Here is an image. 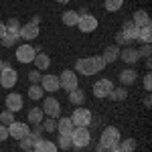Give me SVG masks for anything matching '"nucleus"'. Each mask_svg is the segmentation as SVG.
<instances>
[{
	"instance_id": "nucleus-21",
	"label": "nucleus",
	"mask_w": 152,
	"mask_h": 152,
	"mask_svg": "<svg viewBox=\"0 0 152 152\" xmlns=\"http://www.w3.org/2000/svg\"><path fill=\"white\" fill-rule=\"evenodd\" d=\"M132 23L136 24L138 28H142V26H150V16H148V12H146V10H136V12H134Z\"/></svg>"
},
{
	"instance_id": "nucleus-38",
	"label": "nucleus",
	"mask_w": 152,
	"mask_h": 152,
	"mask_svg": "<svg viewBox=\"0 0 152 152\" xmlns=\"http://www.w3.org/2000/svg\"><path fill=\"white\" fill-rule=\"evenodd\" d=\"M31 136H33V140H41L43 138V126L39 124V126H35V130H31Z\"/></svg>"
},
{
	"instance_id": "nucleus-17",
	"label": "nucleus",
	"mask_w": 152,
	"mask_h": 152,
	"mask_svg": "<svg viewBox=\"0 0 152 152\" xmlns=\"http://www.w3.org/2000/svg\"><path fill=\"white\" fill-rule=\"evenodd\" d=\"M102 59L105 61V65L107 63H116L118 59H120V49L116 45H110V47L104 49V53H102Z\"/></svg>"
},
{
	"instance_id": "nucleus-3",
	"label": "nucleus",
	"mask_w": 152,
	"mask_h": 152,
	"mask_svg": "<svg viewBox=\"0 0 152 152\" xmlns=\"http://www.w3.org/2000/svg\"><path fill=\"white\" fill-rule=\"evenodd\" d=\"M71 122H73V126H85L87 128L94 122V114H91V110H87L83 105H77L73 110V114H71Z\"/></svg>"
},
{
	"instance_id": "nucleus-31",
	"label": "nucleus",
	"mask_w": 152,
	"mask_h": 152,
	"mask_svg": "<svg viewBox=\"0 0 152 152\" xmlns=\"http://www.w3.org/2000/svg\"><path fill=\"white\" fill-rule=\"evenodd\" d=\"M104 6L107 12H118L124 6V0H104Z\"/></svg>"
},
{
	"instance_id": "nucleus-27",
	"label": "nucleus",
	"mask_w": 152,
	"mask_h": 152,
	"mask_svg": "<svg viewBox=\"0 0 152 152\" xmlns=\"http://www.w3.org/2000/svg\"><path fill=\"white\" fill-rule=\"evenodd\" d=\"M136 41H140L142 45H150V41H152V28L150 26L138 28V39H136Z\"/></svg>"
},
{
	"instance_id": "nucleus-36",
	"label": "nucleus",
	"mask_w": 152,
	"mask_h": 152,
	"mask_svg": "<svg viewBox=\"0 0 152 152\" xmlns=\"http://www.w3.org/2000/svg\"><path fill=\"white\" fill-rule=\"evenodd\" d=\"M18 41H20V39H16V37H12V35H4L2 39H0L2 47H14V45H16Z\"/></svg>"
},
{
	"instance_id": "nucleus-20",
	"label": "nucleus",
	"mask_w": 152,
	"mask_h": 152,
	"mask_svg": "<svg viewBox=\"0 0 152 152\" xmlns=\"http://www.w3.org/2000/svg\"><path fill=\"white\" fill-rule=\"evenodd\" d=\"M43 107H31L28 110V114H26V120H28V124H33V126H39L41 122H43Z\"/></svg>"
},
{
	"instance_id": "nucleus-45",
	"label": "nucleus",
	"mask_w": 152,
	"mask_h": 152,
	"mask_svg": "<svg viewBox=\"0 0 152 152\" xmlns=\"http://www.w3.org/2000/svg\"><path fill=\"white\" fill-rule=\"evenodd\" d=\"M107 152H124V150H122V148H120V144H118V146H114V148H110Z\"/></svg>"
},
{
	"instance_id": "nucleus-46",
	"label": "nucleus",
	"mask_w": 152,
	"mask_h": 152,
	"mask_svg": "<svg viewBox=\"0 0 152 152\" xmlns=\"http://www.w3.org/2000/svg\"><path fill=\"white\" fill-rule=\"evenodd\" d=\"M144 65H146V69H150V65H152V63H150V57L144 59Z\"/></svg>"
},
{
	"instance_id": "nucleus-37",
	"label": "nucleus",
	"mask_w": 152,
	"mask_h": 152,
	"mask_svg": "<svg viewBox=\"0 0 152 152\" xmlns=\"http://www.w3.org/2000/svg\"><path fill=\"white\" fill-rule=\"evenodd\" d=\"M138 51V57H144V59H148L150 57V51H152V47L150 45H142L140 49H136Z\"/></svg>"
},
{
	"instance_id": "nucleus-42",
	"label": "nucleus",
	"mask_w": 152,
	"mask_h": 152,
	"mask_svg": "<svg viewBox=\"0 0 152 152\" xmlns=\"http://www.w3.org/2000/svg\"><path fill=\"white\" fill-rule=\"evenodd\" d=\"M150 87H152V75H150V73H146V75H144V89L150 91Z\"/></svg>"
},
{
	"instance_id": "nucleus-35",
	"label": "nucleus",
	"mask_w": 152,
	"mask_h": 152,
	"mask_svg": "<svg viewBox=\"0 0 152 152\" xmlns=\"http://www.w3.org/2000/svg\"><path fill=\"white\" fill-rule=\"evenodd\" d=\"M120 148L124 152H134L136 150V140L134 138H126L124 142H120Z\"/></svg>"
},
{
	"instance_id": "nucleus-26",
	"label": "nucleus",
	"mask_w": 152,
	"mask_h": 152,
	"mask_svg": "<svg viewBox=\"0 0 152 152\" xmlns=\"http://www.w3.org/2000/svg\"><path fill=\"white\" fill-rule=\"evenodd\" d=\"M73 122H71V118H59V122H57V130H59V134H71L73 132Z\"/></svg>"
},
{
	"instance_id": "nucleus-24",
	"label": "nucleus",
	"mask_w": 152,
	"mask_h": 152,
	"mask_svg": "<svg viewBox=\"0 0 152 152\" xmlns=\"http://www.w3.org/2000/svg\"><path fill=\"white\" fill-rule=\"evenodd\" d=\"M4 24H6V35H12V37H16V39H20L18 37V33H20V20L18 18H8Z\"/></svg>"
},
{
	"instance_id": "nucleus-49",
	"label": "nucleus",
	"mask_w": 152,
	"mask_h": 152,
	"mask_svg": "<svg viewBox=\"0 0 152 152\" xmlns=\"http://www.w3.org/2000/svg\"><path fill=\"white\" fill-rule=\"evenodd\" d=\"M59 4H67V2H69V0H57Z\"/></svg>"
},
{
	"instance_id": "nucleus-51",
	"label": "nucleus",
	"mask_w": 152,
	"mask_h": 152,
	"mask_svg": "<svg viewBox=\"0 0 152 152\" xmlns=\"http://www.w3.org/2000/svg\"><path fill=\"white\" fill-rule=\"evenodd\" d=\"M23 152H35V150H23Z\"/></svg>"
},
{
	"instance_id": "nucleus-18",
	"label": "nucleus",
	"mask_w": 152,
	"mask_h": 152,
	"mask_svg": "<svg viewBox=\"0 0 152 152\" xmlns=\"http://www.w3.org/2000/svg\"><path fill=\"white\" fill-rule=\"evenodd\" d=\"M122 33H124V37L132 43V41H136V39H138V26L132 23V20H126V23L122 24Z\"/></svg>"
},
{
	"instance_id": "nucleus-19",
	"label": "nucleus",
	"mask_w": 152,
	"mask_h": 152,
	"mask_svg": "<svg viewBox=\"0 0 152 152\" xmlns=\"http://www.w3.org/2000/svg\"><path fill=\"white\" fill-rule=\"evenodd\" d=\"M136 79H138V73H136V69H124L122 73H120V83L126 87V85H132V83H136Z\"/></svg>"
},
{
	"instance_id": "nucleus-10",
	"label": "nucleus",
	"mask_w": 152,
	"mask_h": 152,
	"mask_svg": "<svg viewBox=\"0 0 152 152\" xmlns=\"http://www.w3.org/2000/svg\"><path fill=\"white\" fill-rule=\"evenodd\" d=\"M112 89H114V83H112V79H99V81L94 83V89H91V91H94L95 97L104 99V97H110Z\"/></svg>"
},
{
	"instance_id": "nucleus-30",
	"label": "nucleus",
	"mask_w": 152,
	"mask_h": 152,
	"mask_svg": "<svg viewBox=\"0 0 152 152\" xmlns=\"http://www.w3.org/2000/svg\"><path fill=\"white\" fill-rule=\"evenodd\" d=\"M28 97L31 99H43V87H41V83H33L31 87H28Z\"/></svg>"
},
{
	"instance_id": "nucleus-15",
	"label": "nucleus",
	"mask_w": 152,
	"mask_h": 152,
	"mask_svg": "<svg viewBox=\"0 0 152 152\" xmlns=\"http://www.w3.org/2000/svg\"><path fill=\"white\" fill-rule=\"evenodd\" d=\"M120 59H122L124 63H128V65H136V63L140 61L138 51H136L134 47H124L122 51H120Z\"/></svg>"
},
{
	"instance_id": "nucleus-43",
	"label": "nucleus",
	"mask_w": 152,
	"mask_h": 152,
	"mask_svg": "<svg viewBox=\"0 0 152 152\" xmlns=\"http://www.w3.org/2000/svg\"><path fill=\"white\" fill-rule=\"evenodd\" d=\"M4 35H6V24H4V23H0V39H2Z\"/></svg>"
},
{
	"instance_id": "nucleus-14",
	"label": "nucleus",
	"mask_w": 152,
	"mask_h": 152,
	"mask_svg": "<svg viewBox=\"0 0 152 152\" xmlns=\"http://www.w3.org/2000/svg\"><path fill=\"white\" fill-rule=\"evenodd\" d=\"M41 87H43V91H47V94H55L59 91V75H45V77H41Z\"/></svg>"
},
{
	"instance_id": "nucleus-40",
	"label": "nucleus",
	"mask_w": 152,
	"mask_h": 152,
	"mask_svg": "<svg viewBox=\"0 0 152 152\" xmlns=\"http://www.w3.org/2000/svg\"><path fill=\"white\" fill-rule=\"evenodd\" d=\"M116 43H118V45H130V41L124 37V33H122V31L116 35Z\"/></svg>"
},
{
	"instance_id": "nucleus-34",
	"label": "nucleus",
	"mask_w": 152,
	"mask_h": 152,
	"mask_svg": "<svg viewBox=\"0 0 152 152\" xmlns=\"http://www.w3.org/2000/svg\"><path fill=\"white\" fill-rule=\"evenodd\" d=\"M18 146L23 148V150H33V146H35V140H33V136L28 134V136H24L18 140Z\"/></svg>"
},
{
	"instance_id": "nucleus-44",
	"label": "nucleus",
	"mask_w": 152,
	"mask_h": 152,
	"mask_svg": "<svg viewBox=\"0 0 152 152\" xmlns=\"http://www.w3.org/2000/svg\"><path fill=\"white\" fill-rule=\"evenodd\" d=\"M144 105H146V107H150V105H152V99H150V95H146V99H144Z\"/></svg>"
},
{
	"instance_id": "nucleus-11",
	"label": "nucleus",
	"mask_w": 152,
	"mask_h": 152,
	"mask_svg": "<svg viewBox=\"0 0 152 152\" xmlns=\"http://www.w3.org/2000/svg\"><path fill=\"white\" fill-rule=\"evenodd\" d=\"M35 55H37V51H35V47L33 45H18L16 47V61L18 63H33V59H35Z\"/></svg>"
},
{
	"instance_id": "nucleus-50",
	"label": "nucleus",
	"mask_w": 152,
	"mask_h": 152,
	"mask_svg": "<svg viewBox=\"0 0 152 152\" xmlns=\"http://www.w3.org/2000/svg\"><path fill=\"white\" fill-rule=\"evenodd\" d=\"M2 67H4V61H2V59H0V69H2Z\"/></svg>"
},
{
	"instance_id": "nucleus-32",
	"label": "nucleus",
	"mask_w": 152,
	"mask_h": 152,
	"mask_svg": "<svg viewBox=\"0 0 152 152\" xmlns=\"http://www.w3.org/2000/svg\"><path fill=\"white\" fill-rule=\"evenodd\" d=\"M12 122H14V114H12L10 110L0 112V124H2V126H10Z\"/></svg>"
},
{
	"instance_id": "nucleus-48",
	"label": "nucleus",
	"mask_w": 152,
	"mask_h": 152,
	"mask_svg": "<svg viewBox=\"0 0 152 152\" xmlns=\"http://www.w3.org/2000/svg\"><path fill=\"white\" fill-rule=\"evenodd\" d=\"M97 152H107V150H105V148H102V146L97 144Z\"/></svg>"
},
{
	"instance_id": "nucleus-2",
	"label": "nucleus",
	"mask_w": 152,
	"mask_h": 152,
	"mask_svg": "<svg viewBox=\"0 0 152 152\" xmlns=\"http://www.w3.org/2000/svg\"><path fill=\"white\" fill-rule=\"evenodd\" d=\"M122 142V136H120V130L114 128V126H107L104 128L102 132V136H99V146L105 148V150H110V148H114Z\"/></svg>"
},
{
	"instance_id": "nucleus-16",
	"label": "nucleus",
	"mask_w": 152,
	"mask_h": 152,
	"mask_svg": "<svg viewBox=\"0 0 152 152\" xmlns=\"http://www.w3.org/2000/svg\"><path fill=\"white\" fill-rule=\"evenodd\" d=\"M33 150H35V152H57L59 148H57V144H55V142L47 140V138H41V140L35 142Z\"/></svg>"
},
{
	"instance_id": "nucleus-6",
	"label": "nucleus",
	"mask_w": 152,
	"mask_h": 152,
	"mask_svg": "<svg viewBox=\"0 0 152 152\" xmlns=\"http://www.w3.org/2000/svg\"><path fill=\"white\" fill-rule=\"evenodd\" d=\"M59 85H61V89H65L67 94L73 91L75 87H79V81H77V73L71 69H65L61 75H59Z\"/></svg>"
},
{
	"instance_id": "nucleus-1",
	"label": "nucleus",
	"mask_w": 152,
	"mask_h": 152,
	"mask_svg": "<svg viewBox=\"0 0 152 152\" xmlns=\"http://www.w3.org/2000/svg\"><path fill=\"white\" fill-rule=\"evenodd\" d=\"M105 69V61L102 59V55H94V57H85V59H79L75 63V73L79 75H85V77H91L95 73Z\"/></svg>"
},
{
	"instance_id": "nucleus-8",
	"label": "nucleus",
	"mask_w": 152,
	"mask_h": 152,
	"mask_svg": "<svg viewBox=\"0 0 152 152\" xmlns=\"http://www.w3.org/2000/svg\"><path fill=\"white\" fill-rule=\"evenodd\" d=\"M77 28H79L81 33H94L95 28H97V18H95L94 14H87V12H83V14H79Z\"/></svg>"
},
{
	"instance_id": "nucleus-29",
	"label": "nucleus",
	"mask_w": 152,
	"mask_h": 152,
	"mask_svg": "<svg viewBox=\"0 0 152 152\" xmlns=\"http://www.w3.org/2000/svg\"><path fill=\"white\" fill-rule=\"evenodd\" d=\"M59 144L57 148H61V150H69V148H73V140H71V134H59Z\"/></svg>"
},
{
	"instance_id": "nucleus-28",
	"label": "nucleus",
	"mask_w": 152,
	"mask_h": 152,
	"mask_svg": "<svg viewBox=\"0 0 152 152\" xmlns=\"http://www.w3.org/2000/svg\"><path fill=\"white\" fill-rule=\"evenodd\" d=\"M110 99H114V102H124V99H128V89L122 85V87H114L112 89V94H110Z\"/></svg>"
},
{
	"instance_id": "nucleus-25",
	"label": "nucleus",
	"mask_w": 152,
	"mask_h": 152,
	"mask_svg": "<svg viewBox=\"0 0 152 152\" xmlns=\"http://www.w3.org/2000/svg\"><path fill=\"white\" fill-rule=\"evenodd\" d=\"M61 20L65 26H77V20H79V12L75 10H65L63 12V16H61Z\"/></svg>"
},
{
	"instance_id": "nucleus-7",
	"label": "nucleus",
	"mask_w": 152,
	"mask_h": 152,
	"mask_svg": "<svg viewBox=\"0 0 152 152\" xmlns=\"http://www.w3.org/2000/svg\"><path fill=\"white\" fill-rule=\"evenodd\" d=\"M43 114L49 118H59L61 116V102L57 97H53V95L45 97L43 99Z\"/></svg>"
},
{
	"instance_id": "nucleus-12",
	"label": "nucleus",
	"mask_w": 152,
	"mask_h": 152,
	"mask_svg": "<svg viewBox=\"0 0 152 152\" xmlns=\"http://www.w3.org/2000/svg\"><path fill=\"white\" fill-rule=\"evenodd\" d=\"M39 24L35 23H26V24H20V33H18V37H20V41H35L37 37H39Z\"/></svg>"
},
{
	"instance_id": "nucleus-39",
	"label": "nucleus",
	"mask_w": 152,
	"mask_h": 152,
	"mask_svg": "<svg viewBox=\"0 0 152 152\" xmlns=\"http://www.w3.org/2000/svg\"><path fill=\"white\" fill-rule=\"evenodd\" d=\"M41 77H43V75H41V71H39V69H35V71L28 73V81H31V83H41Z\"/></svg>"
},
{
	"instance_id": "nucleus-33",
	"label": "nucleus",
	"mask_w": 152,
	"mask_h": 152,
	"mask_svg": "<svg viewBox=\"0 0 152 152\" xmlns=\"http://www.w3.org/2000/svg\"><path fill=\"white\" fill-rule=\"evenodd\" d=\"M41 126H43L45 132H55V130H57V118H47V120H43Z\"/></svg>"
},
{
	"instance_id": "nucleus-41",
	"label": "nucleus",
	"mask_w": 152,
	"mask_h": 152,
	"mask_svg": "<svg viewBox=\"0 0 152 152\" xmlns=\"http://www.w3.org/2000/svg\"><path fill=\"white\" fill-rule=\"evenodd\" d=\"M8 140V128L0 124V142H6Z\"/></svg>"
},
{
	"instance_id": "nucleus-23",
	"label": "nucleus",
	"mask_w": 152,
	"mask_h": 152,
	"mask_svg": "<svg viewBox=\"0 0 152 152\" xmlns=\"http://www.w3.org/2000/svg\"><path fill=\"white\" fill-rule=\"evenodd\" d=\"M69 102L75 105V107H77V105H83V102H85V91H83L81 87H75L73 91H69Z\"/></svg>"
},
{
	"instance_id": "nucleus-22",
	"label": "nucleus",
	"mask_w": 152,
	"mask_h": 152,
	"mask_svg": "<svg viewBox=\"0 0 152 152\" xmlns=\"http://www.w3.org/2000/svg\"><path fill=\"white\" fill-rule=\"evenodd\" d=\"M33 63L37 65V69H39V71H45V69H49V65H51V59H49V55H45V53L41 51V53H37V55H35Z\"/></svg>"
},
{
	"instance_id": "nucleus-9",
	"label": "nucleus",
	"mask_w": 152,
	"mask_h": 152,
	"mask_svg": "<svg viewBox=\"0 0 152 152\" xmlns=\"http://www.w3.org/2000/svg\"><path fill=\"white\" fill-rule=\"evenodd\" d=\"M8 128V136L10 138H14V140H20V138H24V136H28L31 134V128L26 126V122H12L10 126H6Z\"/></svg>"
},
{
	"instance_id": "nucleus-13",
	"label": "nucleus",
	"mask_w": 152,
	"mask_h": 152,
	"mask_svg": "<svg viewBox=\"0 0 152 152\" xmlns=\"http://www.w3.org/2000/svg\"><path fill=\"white\" fill-rule=\"evenodd\" d=\"M4 104H6V110H10L12 114H16V112H20L23 110V95L20 94H8L6 95V99H4Z\"/></svg>"
},
{
	"instance_id": "nucleus-5",
	"label": "nucleus",
	"mask_w": 152,
	"mask_h": 152,
	"mask_svg": "<svg viewBox=\"0 0 152 152\" xmlns=\"http://www.w3.org/2000/svg\"><path fill=\"white\" fill-rule=\"evenodd\" d=\"M16 81H18V73H16V69L10 67L8 63H4V67L0 69V85H2L4 89H10V87L16 85Z\"/></svg>"
},
{
	"instance_id": "nucleus-47",
	"label": "nucleus",
	"mask_w": 152,
	"mask_h": 152,
	"mask_svg": "<svg viewBox=\"0 0 152 152\" xmlns=\"http://www.w3.org/2000/svg\"><path fill=\"white\" fill-rule=\"evenodd\" d=\"M31 23H35V24H41V16H35V18L31 20Z\"/></svg>"
},
{
	"instance_id": "nucleus-4",
	"label": "nucleus",
	"mask_w": 152,
	"mask_h": 152,
	"mask_svg": "<svg viewBox=\"0 0 152 152\" xmlns=\"http://www.w3.org/2000/svg\"><path fill=\"white\" fill-rule=\"evenodd\" d=\"M71 140H73V146H75V148H85V146H89V142H91L89 128H85V126L73 128V132H71Z\"/></svg>"
}]
</instances>
